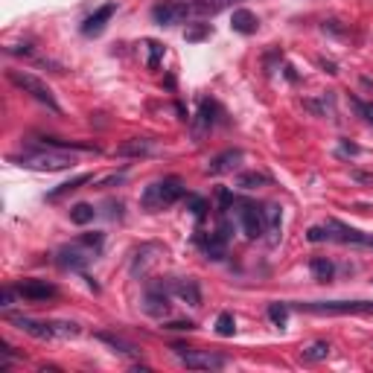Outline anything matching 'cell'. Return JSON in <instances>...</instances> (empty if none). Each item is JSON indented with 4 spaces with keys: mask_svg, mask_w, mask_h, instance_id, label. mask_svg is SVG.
Segmentation results:
<instances>
[{
    "mask_svg": "<svg viewBox=\"0 0 373 373\" xmlns=\"http://www.w3.org/2000/svg\"><path fill=\"white\" fill-rule=\"evenodd\" d=\"M9 161H15L17 167H27V169H38V172H62V169H70L76 164L73 155L59 152V149H47V146L24 149L21 155H12Z\"/></svg>",
    "mask_w": 373,
    "mask_h": 373,
    "instance_id": "1",
    "label": "cell"
},
{
    "mask_svg": "<svg viewBox=\"0 0 373 373\" xmlns=\"http://www.w3.org/2000/svg\"><path fill=\"white\" fill-rule=\"evenodd\" d=\"M181 195H184L181 178H161V181H155L143 190V195H140V207H143L146 213H161V210L172 207Z\"/></svg>",
    "mask_w": 373,
    "mask_h": 373,
    "instance_id": "2",
    "label": "cell"
},
{
    "mask_svg": "<svg viewBox=\"0 0 373 373\" xmlns=\"http://www.w3.org/2000/svg\"><path fill=\"white\" fill-rule=\"evenodd\" d=\"M9 82H12L15 87H21L24 94H29L35 102L47 105V108H50L52 114H62V105H59L56 94H52V91H50V85H47V82H41L38 76H32V73H21V70H9Z\"/></svg>",
    "mask_w": 373,
    "mask_h": 373,
    "instance_id": "3",
    "label": "cell"
},
{
    "mask_svg": "<svg viewBox=\"0 0 373 373\" xmlns=\"http://www.w3.org/2000/svg\"><path fill=\"white\" fill-rule=\"evenodd\" d=\"M297 309L312 315H373V300H312L297 304Z\"/></svg>",
    "mask_w": 373,
    "mask_h": 373,
    "instance_id": "4",
    "label": "cell"
},
{
    "mask_svg": "<svg viewBox=\"0 0 373 373\" xmlns=\"http://www.w3.org/2000/svg\"><path fill=\"white\" fill-rule=\"evenodd\" d=\"M230 207H237V219H239V227H242V234L248 239H260L265 234V216H262V207H257L254 202H239L234 199V204Z\"/></svg>",
    "mask_w": 373,
    "mask_h": 373,
    "instance_id": "5",
    "label": "cell"
},
{
    "mask_svg": "<svg viewBox=\"0 0 373 373\" xmlns=\"http://www.w3.org/2000/svg\"><path fill=\"white\" fill-rule=\"evenodd\" d=\"M99 251L97 248H91L87 242H73V245H64L62 251L56 254V262H59V269H70V272H82L85 265H91L94 262V257H97Z\"/></svg>",
    "mask_w": 373,
    "mask_h": 373,
    "instance_id": "6",
    "label": "cell"
},
{
    "mask_svg": "<svg viewBox=\"0 0 373 373\" xmlns=\"http://www.w3.org/2000/svg\"><path fill=\"white\" fill-rule=\"evenodd\" d=\"M190 15H192L190 0H161V3H155V9H152L155 24H161V27H178Z\"/></svg>",
    "mask_w": 373,
    "mask_h": 373,
    "instance_id": "7",
    "label": "cell"
},
{
    "mask_svg": "<svg viewBox=\"0 0 373 373\" xmlns=\"http://www.w3.org/2000/svg\"><path fill=\"white\" fill-rule=\"evenodd\" d=\"M175 353H178V359L190 370H219V367H225V356H216V353H210V350H192V347L175 344Z\"/></svg>",
    "mask_w": 373,
    "mask_h": 373,
    "instance_id": "8",
    "label": "cell"
},
{
    "mask_svg": "<svg viewBox=\"0 0 373 373\" xmlns=\"http://www.w3.org/2000/svg\"><path fill=\"white\" fill-rule=\"evenodd\" d=\"M327 230H330V239H335V242L373 248V234H362V230L350 227V225H344V222H339V219H330V222H327Z\"/></svg>",
    "mask_w": 373,
    "mask_h": 373,
    "instance_id": "9",
    "label": "cell"
},
{
    "mask_svg": "<svg viewBox=\"0 0 373 373\" xmlns=\"http://www.w3.org/2000/svg\"><path fill=\"white\" fill-rule=\"evenodd\" d=\"M17 295L24 300H32V304H38V300H47V297H56V286L47 280H24L21 286H17Z\"/></svg>",
    "mask_w": 373,
    "mask_h": 373,
    "instance_id": "10",
    "label": "cell"
},
{
    "mask_svg": "<svg viewBox=\"0 0 373 373\" xmlns=\"http://www.w3.org/2000/svg\"><path fill=\"white\" fill-rule=\"evenodd\" d=\"M239 164H242V152L239 149H227V152L216 155L207 164V175H227V172L239 169Z\"/></svg>",
    "mask_w": 373,
    "mask_h": 373,
    "instance_id": "11",
    "label": "cell"
},
{
    "mask_svg": "<svg viewBox=\"0 0 373 373\" xmlns=\"http://www.w3.org/2000/svg\"><path fill=\"white\" fill-rule=\"evenodd\" d=\"M213 114H216V105L204 99L199 105V114H195V120H192V137H195V143H202V137L213 129V122H216V117H213Z\"/></svg>",
    "mask_w": 373,
    "mask_h": 373,
    "instance_id": "12",
    "label": "cell"
},
{
    "mask_svg": "<svg viewBox=\"0 0 373 373\" xmlns=\"http://www.w3.org/2000/svg\"><path fill=\"white\" fill-rule=\"evenodd\" d=\"M114 12H117V3H105V6H99L94 15H87L85 17V24H82V32L85 35H99L102 29H105V24L114 17Z\"/></svg>",
    "mask_w": 373,
    "mask_h": 373,
    "instance_id": "13",
    "label": "cell"
},
{
    "mask_svg": "<svg viewBox=\"0 0 373 373\" xmlns=\"http://www.w3.org/2000/svg\"><path fill=\"white\" fill-rule=\"evenodd\" d=\"M157 257H161V245H155V242H149V245H143V248H140V251L134 254V262H132V274L137 277H143L149 269H152V265L157 262Z\"/></svg>",
    "mask_w": 373,
    "mask_h": 373,
    "instance_id": "14",
    "label": "cell"
},
{
    "mask_svg": "<svg viewBox=\"0 0 373 373\" xmlns=\"http://www.w3.org/2000/svg\"><path fill=\"white\" fill-rule=\"evenodd\" d=\"M9 321L17 330L35 335V339H52V335H56V332H52V324H47V321H32V318H24V315H12Z\"/></svg>",
    "mask_w": 373,
    "mask_h": 373,
    "instance_id": "15",
    "label": "cell"
},
{
    "mask_svg": "<svg viewBox=\"0 0 373 373\" xmlns=\"http://www.w3.org/2000/svg\"><path fill=\"white\" fill-rule=\"evenodd\" d=\"M167 289L175 292L181 300H187L190 307H199L202 304V292H199V283H195V280H169Z\"/></svg>",
    "mask_w": 373,
    "mask_h": 373,
    "instance_id": "16",
    "label": "cell"
},
{
    "mask_svg": "<svg viewBox=\"0 0 373 373\" xmlns=\"http://www.w3.org/2000/svg\"><path fill=\"white\" fill-rule=\"evenodd\" d=\"M143 309H146V315H152V318H167V315H169V297H167L164 286L146 295Z\"/></svg>",
    "mask_w": 373,
    "mask_h": 373,
    "instance_id": "17",
    "label": "cell"
},
{
    "mask_svg": "<svg viewBox=\"0 0 373 373\" xmlns=\"http://www.w3.org/2000/svg\"><path fill=\"white\" fill-rule=\"evenodd\" d=\"M199 245L210 260H225V254H227V239L222 234H202Z\"/></svg>",
    "mask_w": 373,
    "mask_h": 373,
    "instance_id": "18",
    "label": "cell"
},
{
    "mask_svg": "<svg viewBox=\"0 0 373 373\" xmlns=\"http://www.w3.org/2000/svg\"><path fill=\"white\" fill-rule=\"evenodd\" d=\"M152 152H155V143L146 137H132V140H126V143L117 146L120 157H143V155H152Z\"/></svg>",
    "mask_w": 373,
    "mask_h": 373,
    "instance_id": "19",
    "label": "cell"
},
{
    "mask_svg": "<svg viewBox=\"0 0 373 373\" xmlns=\"http://www.w3.org/2000/svg\"><path fill=\"white\" fill-rule=\"evenodd\" d=\"M230 27H234V32H239V35H254L260 29V21L251 9H237L234 17H230Z\"/></svg>",
    "mask_w": 373,
    "mask_h": 373,
    "instance_id": "20",
    "label": "cell"
},
{
    "mask_svg": "<svg viewBox=\"0 0 373 373\" xmlns=\"http://www.w3.org/2000/svg\"><path fill=\"white\" fill-rule=\"evenodd\" d=\"M262 216H265V234H269V239L280 242V227H283L280 204H262Z\"/></svg>",
    "mask_w": 373,
    "mask_h": 373,
    "instance_id": "21",
    "label": "cell"
},
{
    "mask_svg": "<svg viewBox=\"0 0 373 373\" xmlns=\"http://www.w3.org/2000/svg\"><path fill=\"white\" fill-rule=\"evenodd\" d=\"M234 3H239V0H190L192 15H202V17H207V15H219L222 9L234 6Z\"/></svg>",
    "mask_w": 373,
    "mask_h": 373,
    "instance_id": "22",
    "label": "cell"
},
{
    "mask_svg": "<svg viewBox=\"0 0 373 373\" xmlns=\"http://www.w3.org/2000/svg\"><path fill=\"white\" fill-rule=\"evenodd\" d=\"M87 181H94V175H87V172H85V175H76V178H70V181H64L62 187H56L52 192H47V199H50V202H59V199H64L67 192H76V190H79L82 184H87Z\"/></svg>",
    "mask_w": 373,
    "mask_h": 373,
    "instance_id": "23",
    "label": "cell"
},
{
    "mask_svg": "<svg viewBox=\"0 0 373 373\" xmlns=\"http://www.w3.org/2000/svg\"><path fill=\"white\" fill-rule=\"evenodd\" d=\"M309 272H312V277L315 280H321V283H327V280H332V262L327 260V257H315L312 262H309Z\"/></svg>",
    "mask_w": 373,
    "mask_h": 373,
    "instance_id": "24",
    "label": "cell"
},
{
    "mask_svg": "<svg viewBox=\"0 0 373 373\" xmlns=\"http://www.w3.org/2000/svg\"><path fill=\"white\" fill-rule=\"evenodd\" d=\"M94 216H97V210L91 207V204H73L70 207V222H76V225H87V222H94Z\"/></svg>",
    "mask_w": 373,
    "mask_h": 373,
    "instance_id": "25",
    "label": "cell"
},
{
    "mask_svg": "<svg viewBox=\"0 0 373 373\" xmlns=\"http://www.w3.org/2000/svg\"><path fill=\"white\" fill-rule=\"evenodd\" d=\"M330 356V344L327 342H315L312 347H307L304 353H300V359L304 362H324Z\"/></svg>",
    "mask_w": 373,
    "mask_h": 373,
    "instance_id": "26",
    "label": "cell"
},
{
    "mask_svg": "<svg viewBox=\"0 0 373 373\" xmlns=\"http://www.w3.org/2000/svg\"><path fill=\"white\" fill-rule=\"evenodd\" d=\"M237 184L242 190H254V187H262V184H269V175H262V172H242Z\"/></svg>",
    "mask_w": 373,
    "mask_h": 373,
    "instance_id": "27",
    "label": "cell"
},
{
    "mask_svg": "<svg viewBox=\"0 0 373 373\" xmlns=\"http://www.w3.org/2000/svg\"><path fill=\"white\" fill-rule=\"evenodd\" d=\"M304 108H309L312 114H318V117H332V99L330 97H324L321 102H315V99H304Z\"/></svg>",
    "mask_w": 373,
    "mask_h": 373,
    "instance_id": "28",
    "label": "cell"
},
{
    "mask_svg": "<svg viewBox=\"0 0 373 373\" xmlns=\"http://www.w3.org/2000/svg\"><path fill=\"white\" fill-rule=\"evenodd\" d=\"M216 332L222 335V339H230V335L237 332V321H234V315H230V312H222V315H219V321H216Z\"/></svg>",
    "mask_w": 373,
    "mask_h": 373,
    "instance_id": "29",
    "label": "cell"
},
{
    "mask_svg": "<svg viewBox=\"0 0 373 373\" xmlns=\"http://www.w3.org/2000/svg\"><path fill=\"white\" fill-rule=\"evenodd\" d=\"M50 324H52V332L62 335V339H76V335H79L76 324H67V321H50Z\"/></svg>",
    "mask_w": 373,
    "mask_h": 373,
    "instance_id": "30",
    "label": "cell"
},
{
    "mask_svg": "<svg viewBox=\"0 0 373 373\" xmlns=\"http://www.w3.org/2000/svg\"><path fill=\"white\" fill-rule=\"evenodd\" d=\"M269 318L277 324V327H286V321H289V309L283 307V304H272L269 307Z\"/></svg>",
    "mask_w": 373,
    "mask_h": 373,
    "instance_id": "31",
    "label": "cell"
},
{
    "mask_svg": "<svg viewBox=\"0 0 373 373\" xmlns=\"http://www.w3.org/2000/svg\"><path fill=\"white\" fill-rule=\"evenodd\" d=\"M99 339L105 342V344H111V347H117L120 353H134V347L132 344H126L122 339H117V335H108V332H99Z\"/></svg>",
    "mask_w": 373,
    "mask_h": 373,
    "instance_id": "32",
    "label": "cell"
},
{
    "mask_svg": "<svg viewBox=\"0 0 373 373\" xmlns=\"http://www.w3.org/2000/svg\"><path fill=\"white\" fill-rule=\"evenodd\" d=\"M146 47H149V62H146V64H149V67L155 70L157 64H161V56H164V47H161V44H157V41H146Z\"/></svg>",
    "mask_w": 373,
    "mask_h": 373,
    "instance_id": "33",
    "label": "cell"
},
{
    "mask_svg": "<svg viewBox=\"0 0 373 373\" xmlns=\"http://www.w3.org/2000/svg\"><path fill=\"white\" fill-rule=\"evenodd\" d=\"M210 35V24H195L192 29H187V41H202Z\"/></svg>",
    "mask_w": 373,
    "mask_h": 373,
    "instance_id": "34",
    "label": "cell"
},
{
    "mask_svg": "<svg viewBox=\"0 0 373 373\" xmlns=\"http://www.w3.org/2000/svg\"><path fill=\"white\" fill-rule=\"evenodd\" d=\"M353 108H356L370 126H373V102H362V99H353Z\"/></svg>",
    "mask_w": 373,
    "mask_h": 373,
    "instance_id": "35",
    "label": "cell"
},
{
    "mask_svg": "<svg viewBox=\"0 0 373 373\" xmlns=\"http://www.w3.org/2000/svg\"><path fill=\"white\" fill-rule=\"evenodd\" d=\"M187 202H190V207H192V213H195V216L202 219V216H204V210H207V202H204V199H199V195H190Z\"/></svg>",
    "mask_w": 373,
    "mask_h": 373,
    "instance_id": "36",
    "label": "cell"
},
{
    "mask_svg": "<svg viewBox=\"0 0 373 373\" xmlns=\"http://www.w3.org/2000/svg\"><path fill=\"white\" fill-rule=\"evenodd\" d=\"M309 242H324V239H330V230H327V225L324 227H309Z\"/></svg>",
    "mask_w": 373,
    "mask_h": 373,
    "instance_id": "37",
    "label": "cell"
},
{
    "mask_svg": "<svg viewBox=\"0 0 373 373\" xmlns=\"http://www.w3.org/2000/svg\"><path fill=\"white\" fill-rule=\"evenodd\" d=\"M15 297H17V289H3V292H0V307H3V309H9L12 304H15Z\"/></svg>",
    "mask_w": 373,
    "mask_h": 373,
    "instance_id": "38",
    "label": "cell"
},
{
    "mask_svg": "<svg viewBox=\"0 0 373 373\" xmlns=\"http://www.w3.org/2000/svg\"><path fill=\"white\" fill-rule=\"evenodd\" d=\"M195 324L192 321H172V324H167V330H192Z\"/></svg>",
    "mask_w": 373,
    "mask_h": 373,
    "instance_id": "39",
    "label": "cell"
},
{
    "mask_svg": "<svg viewBox=\"0 0 373 373\" xmlns=\"http://www.w3.org/2000/svg\"><path fill=\"white\" fill-rule=\"evenodd\" d=\"M342 155H359V146H353V143H342Z\"/></svg>",
    "mask_w": 373,
    "mask_h": 373,
    "instance_id": "40",
    "label": "cell"
}]
</instances>
